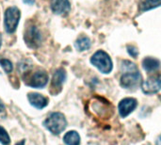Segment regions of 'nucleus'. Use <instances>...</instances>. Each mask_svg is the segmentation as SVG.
I'll return each mask as SVG.
<instances>
[{"label":"nucleus","instance_id":"nucleus-1","mask_svg":"<svg viewBox=\"0 0 161 145\" xmlns=\"http://www.w3.org/2000/svg\"><path fill=\"white\" fill-rule=\"evenodd\" d=\"M43 125L54 135H58L67 126V121L65 116L60 112H54L51 113L47 119L44 121Z\"/></svg>","mask_w":161,"mask_h":145},{"label":"nucleus","instance_id":"nucleus-2","mask_svg":"<svg viewBox=\"0 0 161 145\" xmlns=\"http://www.w3.org/2000/svg\"><path fill=\"white\" fill-rule=\"evenodd\" d=\"M91 62L103 74H109L113 68V63L110 57L103 50L95 52L91 59Z\"/></svg>","mask_w":161,"mask_h":145},{"label":"nucleus","instance_id":"nucleus-3","mask_svg":"<svg viewBox=\"0 0 161 145\" xmlns=\"http://www.w3.org/2000/svg\"><path fill=\"white\" fill-rule=\"evenodd\" d=\"M21 18V11L17 7H9L4 15V26L7 33H14L17 29Z\"/></svg>","mask_w":161,"mask_h":145},{"label":"nucleus","instance_id":"nucleus-4","mask_svg":"<svg viewBox=\"0 0 161 145\" xmlns=\"http://www.w3.org/2000/svg\"><path fill=\"white\" fill-rule=\"evenodd\" d=\"M24 41L27 47L31 49H37L40 47L42 42V33L36 25H29L25 28L24 33Z\"/></svg>","mask_w":161,"mask_h":145},{"label":"nucleus","instance_id":"nucleus-5","mask_svg":"<svg viewBox=\"0 0 161 145\" xmlns=\"http://www.w3.org/2000/svg\"><path fill=\"white\" fill-rule=\"evenodd\" d=\"M142 82V75L138 70L129 71L121 76V86L125 89H132L139 86Z\"/></svg>","mask_w":161,"mask_h":145},{"label":"nucleus","instance_id":"nucleus-6","mask_svg":"<svg viewBox=\"0 0 161 145\" xmlns=\"http://www.w3.org/2000/svg\"><path fill=\"white\" fill-rule=\"evenodd\" d=\"M142 92L146 94H154L161 89V75L148 77L142 82Z\"/></svg>","mask_w":161,"mask_h":145},{"label":"nucleus","instance_id":"nucleus-7","mask_svg":"<svg viewBox=\"0 0 161 145\" xmlns=\"http://www.w3.org/2000/svg\"><path fill=\"white\" fill-rule=\"evenodd\" d=\"M48 80H49V76L45 72L38 71L30 76L27 82V85L31 88L41 89V88H43L47 84Z\"/></svg>","mask_w":161,"mask_h":145},{"label":"nucleus","instance_id":"nucleus-8","mask_svg":"<svg viewBox=\"0 0 161 145\" xmlns=\"http://www.w3.org/2000/svg\"><path fill=\"white\" fill-rule=\"evenodd\" d=\"M137 100L134 98H125L123 99L118 106V109H119V113L121 115V117L125 118L127 117L130 113H132L135 109L137 108Z\"/></svg>","mask_w":161,"mask_h":145},{"label":"nucleus","instance_id":"nucleus-9","mask_svg":"<svg viewBox=\"0 0 161 145\" xmlns=\"http://www.w3.org/2000/svg\"><path fill=\"white\" fill-rule=\"evenodd\" d=\"M66 79V72L64 69L60 68L58 69L52 78V82H51V92L54 94H57L60 92L62 84L64 83Z\"/></svg>","mask_w":161,"mask_h":145},{"label":"nucleus","instance_id":"nucleus-10","mask_svg":"<svg viewBox=\"0 0 161 145\" xmlns=\"http://www.w3.org/2000/svg\"><path fill=\"white\" fill-rule=\"evenodd\" d=\"M51 9L55 14L64 15L71 9L69 0H51Z\"/></svg>","mask_w":161,"mask_h":145},{"label":"nucleus","instance_id":"nucleus-11","mask_svg":"<svg viewBox=\"0 0 161 145\" xmlns=\"http://www.w3.org/2000/svg\"><path fill=\"white\" fill-rule=\"evenodd\" d=\"M27 99H28L30 105L38 109H42L48 105V99L40 93H36V92L28 93Z\"/></svg>","mask_w":161,"mask_h":145},{"label":"nucleus","instance_id":"nucleus-12","mask_svg":"<svg viewBox=\"0 0 161 145\" xmlns=\"http://www.w3.org/2000/svg\"><path fill=\"white\" fill-rule=\"evenodd\" d=\"M159 66H160V61L155 58L148 57L142 60V67L148 73L156 72L159 68Z\"/></svg>","mask_w":161,"mask_h":145},{"label":"nucleus","instance_id":"nucleus-13","mask_svg":"<svg viewBox=\"0 0 161 145\" xmlns=\"http://www.w3.org/2000/svg\"><path fill=\"white\" fill-rule=\"evenodd\" d=\"M161 6V0H140L139 7L141 11H147Z\"/></svg>","mask_w":161,"mask_h":145},{"label":"nucleus","instance_id":"nucleus-14","mask_svg":"<svg viewBox=\"0 0 161 145\" xmlns=\"http://www.w3.org/2000/svg\"><path fill=\"white\" fill-rule=\"evenodd\" d=\"M63 141L66 145H79L80 136L76 131H69L64 135Z\"/></svg>","mask_w":161,"mask_h":145},{"label":"nucleus","instance_id":"nucleus-15","mask_svg":"<svg viewBox=\"0 0 161 145\" xmlns=\"http://www.w3.org/2000/svg\"><path fill=\"white\" fill-rule=\"evenodd\" d=\"M75 46L78 51H86L91 47V40L88 37H80L75 42Z\"/></svg>","mask_w":161,"mask_h":145},{"label":"nucleus","instance_id":"nucleus-16","mask_svg":"<svg viewBox=\"0 0 161 145\" xmlns=\"http://www.w3.org/2000/svg\"><path fill=\"white\" fill-rule=\"evenodd\" d=\"M10 142V138L6 131V129L0 126V143L3 145H8Z\"/></svg>","mask_w":161,"mask_h":145},{"label":"nucleus","instance_id":"nucleus-17","mask_svg":"<svg viewBox=\"0 0 161 145\" xmlns=\"http://www.w3.org/2000/svg\"><path fill=\"white\" fill-rule=\"evenodd\" d=\"M0 65L1 67L3 68V70L7 73V74H9L12 72L13 70V65L12 63L10 62V60L7 59H0Z\"/></svg>","mask_w":161,"mask_h":145},{"label":"nucleus","instance_id":"nucleus-18","mask_svg":"<svg viewBox=\"0 0 161 145\" xmlns=\"http://www.w3.org/2000/svg\"><path fill=\"white\" fill-rule=\"evenodd\" d=\"M30 68H31V66L28 63H25V61H22L18 65V69L21 74H26V72H28L30 70Z\"/></svg>","mask_w":161,"mask_h":145},{"label":"nucleus","instance_id":"nucleus-19","mask_svg":"<svg viewBox=\"0 0 161 145\" xmlns=\"http://www.w3.org/2000/svg\"><path fill=\"white\" fill-rule=\"evenodd\" d=\"M127 51H128V54H129L131 57H133V58H137L138 55H139L138 49H137L135 46H133V45H128V46H127Z\"/></svg>","mask_w":161,"mask_h":145},{"label":"nucleus","instance_id":"nucleus-20","mask_svg":"<svg viewBox=\"0 0 161 145\" xmlns=\"http://www.w3.org/2000/svg\"><path fill=\"white\" fill-rule=\"evenodd\" d=\"M23 1H24V3H25L27 5H32L35 2V0H23Z\"/></svg>","mask_w":161,"mask_h":145},{"label":"nucleus","instance_id":"nucleus-21","mask_svg":"<svg viewBox=\"0 0 161 145\" xmlns=\"http://www.w3.org/2000/svg\"><path fill=\"white\" fill-rule=\"evenodd\" d=\"M4 109H5L4 105L0 102V112H1V111H3V110H4Z\"/></svg>","mask_w":161,"mask_h":145},{"label":"nucleus","instance_id":"nucleus-22","mask_svg":"<svg viewBox=\"0 0 161 145\" xmlns=\"http://www.w3.org/2000/svg\"><path fill=\"white\" fill-rule=\"evenodd\" d=\"M15 145H25V141H21V142H17Z\"/></svg>","mask_w":161,"mask_h":145},{"label":"nucleus","instance_id":"nucleus-23","mask_svg":"<svg viewBox=\"0 0 161 145\" xmlns=\"http://www.w3.org/2000/svg\"><path fill=\"white\" fill-rule=\"evenodd\" d=\"M1 44H2V36L0 34V47H1Z\"/></svg>","mask_w":161,"mask_h":145},{"label":"nucleus","instance_id":"nucleus-24","mask_svg":"<svg viewBox=\"0 0 161 145\" xmlns=\"http://www.w3.org/2000/svg\"><path fill=\"white\" fill-rule=\"evenodd\" d=\"M158 142H159V144L161 145V135L159 136V138H158Z\"/></svg>","mask_w":161,"mask_h":145}]
</instances>
